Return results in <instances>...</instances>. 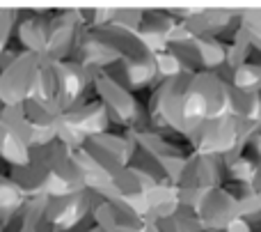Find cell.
<instances>
[{
  "instance_id": "obj_4",
  "label": "cell",
  "mask_w": 261,
  "mask_h": 232,
  "mask_svg": "<svg viewBox=\"0 0 261 232\" xmlns=\"http://www.w3.org/2000/svg\"><path fill=\"white\" fill-rule=\"evenodd\" d=\"M5 108H7V106H5V104H3V99H0V115H3V110H5Z\"/></svg>"
},
{
  "instance_id": "obj_1",
  "label": "cell",
  "mask_w": 261,
  "mask_h": 232,
  "mask_svg": "<svg viewBox=\"0 0 261 232\" xmlns=\"http://www.w3.org/2000/svg\"><path fill=\"white\" fill-rule=\"evenodd\" d=\"M39 53L0 51V99L5 106L21 104L35 92V74Z\"/></svg>"
},
{
  "instance_id": "obj_5",
  "label": "cell",
  "mask_w": 261,
  "mask_h": 232,
  "mask_svg": "<svg viewBox=\"0 0 261 232\" xmlns=\"http://www.w3.org/2000/svg\"><path fill=\"white\" fill-rule=\"evenodd\" d=\"M0 133H3V127H0Z\"/></svg>"
},
{
  "instance_id": "obj_3",
  "label": "cell",
  "mask_w": 261,
  "mask_h": 232,
  "mask_svg": "<svg viewBox=\"0 0 261 232\" xmlns=\"http://www.w3.org/2000/svg\"><path fill=\"white\" fill-rule=\"evenodd\" d=\"M16 106L23 113V118L28 120V124H30L32 129H37L39 133H50L62 124V120H60V110L55 108V106L41 101L39 97H35V95L25 97V99Z\"/></svg>"
},
{
  "instance_id": "obj_2",
  "label": "cell",
  "mask_w": 261,
  "mask_h": 232,
  "mask_svg": "<svg viewBox=\"0 0 261 232\" xmlns=\"http://www.w3.org/2000/svg\"><path fill=\"white\" fill-rule=\"evenodd\" d=\"M35 97L41 101L62 108L67 101V78H64V69L58 60H50L46 55H39L37 60V74H35Z\"/></svg>"
}]
</instances>
